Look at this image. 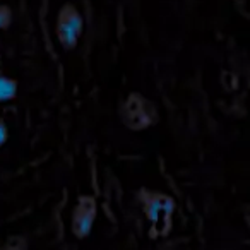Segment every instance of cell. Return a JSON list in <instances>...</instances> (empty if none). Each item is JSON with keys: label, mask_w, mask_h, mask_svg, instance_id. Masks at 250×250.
I'll use <instances>...</instances> for the list:
<instances>
[{"label": "cell", "mask_w": 250, "mask_h": 250, "mask_svg": "<svg viewBox=\"0 0 250 250\" xmlns=\"http://www.w3.org/2000/svg\"><path fill=\"white\" fill-rule=\"evenodd\" d=\"M122 120L132 130L149 129L158 122V110L154 103L139 93H132L122 106Z\"/></svg>", "instance_id": "3"}, {"label": "cell", "mask_w": 250, "mask_h": 250, "mask_svg": "<svg viewBox=\"0 0 250 250\" xmlns=\"http://www.w3.org/2000/svg\"><path fill=\"white\" fill-rule=\"evenodd\" d=\"M19 83L14 77L0 76V103H7L18 96Z\"/></svg>", "instance_id": "5"}, {"label": "cell", "mask_w": 250, "mask_h": 250, "mask_svg": "<svg viewBox=\"0 0 250 250\" xmlns=\"http://www.w3.org/2000/svg\"><path fill=\"white\" fill-rule=\"evenodd\" d=\"M26 249H28V243L21 236H12L11 240H7L4 245L0 247V250H26Z\"/></svg>", "instance_id": "7"}, {"label": "cell", "mask_w": 250, "mask_h": 250, "mask_svg": "<svg viewBox=\"0 0 250 250\" xmlns=\"http://www.w3.org/2000/svg\"><path fill=\"white\" fill-rule=\"evenodd\" d=\"M12 19H14L12 9L7 4H0V33L9 29V26L12 24Z\"/></svg>", "instance_id": "6"}, {"label": "cell", "mask_w": 250, "mask_h": 250, "mask_svg": "<svg viewBox=\"0 0 250 250\" xmlns=\"http://www.w3.org/2000/svg\"><path fill=\"white\" fill-rule=\"evenodd\" d=\"M9 141V127L4 120H0V149L7 144Z\"/></svg>", "instance_id": "8"}, {"label": "cell", "mask_w": 250, "mask_h": 250, "mask_svg": "<svg viewBox=\"0 0 250 250\" xmlns=\"http://www.w3.org/2000/svg\"><path fill=\"white\" fill-rule=\"evenodd\" d=\"M139 202L144 216L149 221L151 236L153 238L167 236L171 231V223H173V199L168 194H163V192L143 188L139 192Z\"/></svg>", "instance_id": "1"}, {"label": "cell", "mask_w": 250, "mask_h": 250, "mask_svg": "<svg viewBox=\"0 0 250 250\" xmlns=\"http://www.w3.org/2000/svg\"><path fill=\"white\" fill-rule=\"evenodd\" d=\"M84 33V18L83 12L76 4L65 2L59 9L55 18V36L60 46L67 52L76 50Z\"/></svg>", "instance_id": "2"}, {"label": "cell", "mask_w": 250, "mask_h": 250, "mask_svg": "<svg viewBox=\"0 0 250 250\" xmlns=\"http://www.w3.org/2000/svg\"><path fill=\"white\" fill-rule=\"evenodd\" d=\"M98 218V201L94 195L83 194L77 197L70 211V231L76 238L84 240L93 231L94 221Z\"/></svg>", "instance_id": "4"}]
</instances>
